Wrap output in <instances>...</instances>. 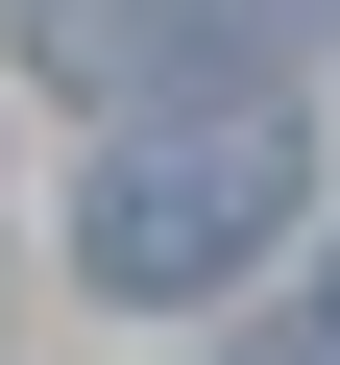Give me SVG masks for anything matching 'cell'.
I'll use <instances>...</instances> for the list:
<instances>
[{
	"label": "cell",
	"mask_w": 340,
	"mask_h": 365,
	"mask_svg": "<svg viewBox=\"0 0 340 365\" xmlns=\"http://www.w3.org/2000/svg\"><path fill=\"white\" fill-rule=\"evenodd\" d=\"M292 195H316L292 98H243V122H122V146L73 170V268H97L122 317H195V292H243V268L292 244Z\"/></svg>",
	"instance_id": "6da1fadb"
},
{
	"label": "cell",
	"mask_w": 340,
	"mask_h": 365,
	"mask_svg": "<svg viewBox=\"0 0 340 365\" xmlns=\"http://www.w3.org/2000/svg\"><path fill=\"white\" fill-rule=\"evenodd\" d=\"M267 365H340V268H316V317H292V341H267Z\"/></svg>",
	"instance_id": "7a4b0ae2"
}]
</instances>
